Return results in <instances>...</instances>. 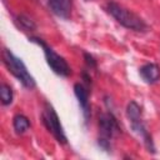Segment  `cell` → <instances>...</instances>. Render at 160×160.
I'll list each match as a JSON object with an SVG mask.
<instances>
[{
    "label": "cell",
    "mask_w": 160,
    "mask_h": 160,
    "mask_svg": "<svg viewBox=\"0 0 160 160\" xmlns=\"http://www.w3.org/2000/svg\"><path fill=\"white\" fill-rule=\"evenodd\" d=\"M126 115H128V119H129V121L131 124V129L135 132H138L144 141L149 140L151 138V135L146 130L144 122H141L142 121V119H141V108H140V105L136 101L132 100V101H130L128 104V106H126Z\"/></svg>",
    "instance_id": "cell-6"
},
{
    "label": "cell",
    "mask_w": 160,
    "mask_h": 160,
    "mask_svg": "<svg viewBox=\"0 0 160 160\" xmlns=\"http://www.w3.org/2000/svg\"><path fill=\"white\" fill-rule=\"evenodd\" d=\"M41 119H42V124L45 125V128L52 134V136L58 140V142L60 144H66L68 139L66 135L64 132V129L60 124L59 116L55 111V109L52 108L51 104L45 102L44 104V110L41 114Z\"/></svg>",
    "instance_id": "cell-5"
},
{
    "label": "cell",
    "mask_w": 160,
    "mask_h": 160,
    "mask_svg": "<svg viewBox=\"0 0 160 160\" xmlns=\"http://www.w3.org/2000/svg\"><path fill=\"white\" fill-rule=\"evenodd\" d=\"M16 21H18V24L20 25V28L24 29V30H30V31H32V30L36 29V25L34 24V21H32L31 19L24 16V15H19V16L16 18Z\"/></svg>",
    "instance_id": "cell-12"
},
{
    "label": "cell",
    "mask_w": 160,
    "mask_h": 160,
    "mask_svg": "<svg viewBox=\"0 0 160 160\" xmlns=\"http://www.w3.org/2000/svg\"><path fill=\"white\" fill-rule=\"evenodd\" d=\"M2 62L8 68V70L26 88V89H34L36 86V82L34 78L30 75L28 71L25 64L22 62L21 59L15 56L9 49H2Z\"/></svg>",
    "instance_id": "cell-2"
},
{
    "label": "cell",
    "mask_w": 160,
    "mask_h": 160,
    "mask_svg": "<svg viewBox=\"0 0 160 160\" xmlns=\"http://www.w3.org/2000/svg\"><path fill=\"white\" fill-rule=\"evenodd\" d=\"M74 92H75V96L79 101V105L81 108V111H82V116H84V120L88 121L89 118H90V104H89V91L88 89L78 82L74 85Z\"/></svg>",
    "instance_id": "cell-7"
},
{
    "label": "cell",
    "mask_w": 160,
    "mask_h": 160,
    "mask_svg": "<svg viewBox=\"0 0 160 160\" xmlns=\"http://www.w3.org/2000/svg\"><path fill=\"white\" fill-rule=\"evenodd\" d=\"M12 125H14V130L18 134H22V132H25L30 128V121H29V119L25 115L18 114L12 119Z\"/></svg>",
    "instance_id": "cell-10"
},
{
    "label": "cell",
    "mask_w": 160,
    "mask_h": 160,
    "mask_svg": "<svg viewBox=\"0 0 160 160\" xmlns=\"http://www.w3.org/2000/svg\"><path fill=\"white\" fill-rule=\"evenodd\" d=\"M140 75L148 84H154L160 79V68L156 64L149 62L140 68Z\"/></svg>",
    "instance_id": "cell-9"
},
{
    "label": "cell",
    "mask_w": 160,
    "mask_h": 160,
    "mask_svg": "<svg viewBox=\"0 0 160 160\" xmlns=\"http://www.w3.org/2000/svg\"><path fill=\"white\" fill-rule=\"evenodd\" d=\"M84 56H85V61H86L88 66H90V69H96V61L94 60V58L88 52H85Z\"/></svg>",
    "instance_id": "cell-13"
},
{
    "label": "cell",
    "mask_w": 160,
    "mask_h": 160,
    "mask_svg": "<svg viewBox=\"0 0 160 160\" xmlns=\"http://www.w3.org/2000/svg\"><path fill=\"white\" fill-rule=\"evenodd\" d=\"M50 10L61 19H69L72 9V0H48Z\"/></svg>",
    "instance_id": "cell-8"
},
{
    "label": "cell",
    "mask_w": 160,
    "mask_h": 160,
    "mask_svg": "<svg viewBox=\"0 0 160 160\" xmlns=\"http://www.w3.org/2000/svg\"><path fill=\"white\" fill-rule=\"evenodd\" d=\"M0 99L2 105H10L12 102V90L8 84H1L0 86Z\"/></svg>",
    "instance_id": "cell-11"
},
{
    "label": "cell",
    "mask_w": 160,
    "mask_h": 160,
    "mask_svg": "<svg viewBox=\"0 0 160 160\" xmlns=\"http://www.w3.org/2000/svg\"><path fill=\"white\" fill-rule=\"evenodd\" d=\"M108 11L120 25H122L124 28H126L129 30L141 32V31H146V29H148V25L140 16H138L136 14H134L129 9L119 5L115 1L108 2Z\"/></svg>",
    "instance_id": "cell-1"
},
{
    "label": "cell",
    "mask_w": 160,
    "mask_h": 160,
    "mask_svg": "<svg viewBox=\"0 0 160 160\" xmlns=\"http://www.w3.org/2000/svg\"><path fill=\"white\" fill-rule=\"evenodd\" d=\"M99 130H100V138L98 140V144L101 149L109 151L110 149V139L120 134L121 129L116 120V118L111 112H104L99 118Z\"/></svg>",
    "instance_id": "cell-4"
},
{
    "label": "cell",
    "mask_w": 160,
    "mask_h": 160,
    "mask_svg": "<svg viewBox=\"0 0 160 160\" xmlns=\"http://www.w3.org/2000/svg\"><path fill=\"white\" fill-rule=\"evenodd\" d=\"M31 42H35L38 44L39 46L42 48L44 50V54H45V59H46V62L48 65L51 68V70L60 75V76H64V78H68L71 75V68L69 66V64L66 62V60L60 56L59 54H56L42 39H39V38H30L29 39Z\"/></svg>",
    "instance_id": "cell-3"
}]
</instances>
